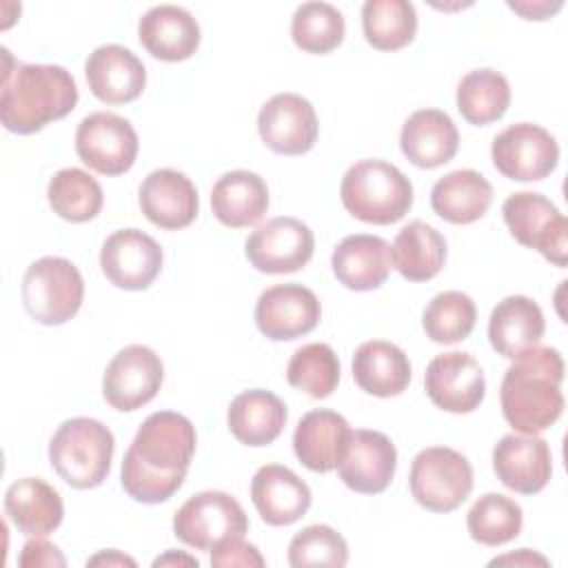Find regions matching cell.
Returning <instances> with one entry per match:
<instances>
[{
    "instance_id": "cell-1",
    "label": "cell",
    "mask_w": 568,
    "mask_h": 568,
    "mask_svg": "<svg viewBox=\"0 0 568 568\" xmlns=\"http://www.w3.org/2000/svg\"><path fill=\"white\" fill-rule=\"evenodd\" d=\"M195 444V428L184 415L151 413L122 459L120 481L126 495L142 504L171 499L184 484Z\"/></svg>"
},
{
    "instance_id": "cell-3",
    "label": "cell",
    "mask_w": 568,
    "mask_h": 568,
    "mask_svg": "<svg viewBox=\"0 0 568 568\" xmlns=\"http://www.w3.org/2000/svg\"><path fill=\"white\" fill-rule=\"evenodd\" d=\"M513 359L501 379V413L515 430L537 435L564 410V359L557 348L539 344Z\"/></svg>"
},
{
    "instance_id": "cell-5",
    "label": "cell",
    "mask_w": 568,
    "mask_h": 568,
    "mask_svg": "<svg viewBox=\"0 0 568 568\" xmlns=\"http://www.w3.org/2000/svg\"><path fill=\"white\" fill-rule=\"evenodd\" d=\"M113 433L98 419L73 417L58 426L49 442V462L69 486L87 490L100 486L113 459Z\"/></svg>"
},
{
    "instance_id": "cell-18",
    "label": "cell",
    "mask_w": 568,
    "mask_h": 568,
    "mask_svg": "<svg viewBox=\"0 0 568 568\" xmlns=\"http://www.w3.org/2000/svg\"><path fill=\"white\" fill-rule=\"evenodd\" d=\"M397 468V450L379 430H353L337 464L339 479L355 493L377 495L388 488Z\"/></svg>"
},
{
    "instance_id": "cell-28",
    "label": "cell",
    "mask_w": 568,
    "mask_h": 568,
    "mask_svg": "<svg viewBox=\"0 0 568 568\" xmlns=\"http://www.w3.org/2000/svg\"><path fill=\"white\" fill-rule=\"evenodd\" d=\"M546 331V320L537 302L526 295H508L490 313L488 339L490 346L504 357H517L519 353L539 344Z\"/></svg>"
},
{
    "instance_id": "cell-37",
    "label": "cell",
    "mask_w": 568,
    "mask_h": 568,
    "mask_svg": "<svg viewBox=\"0 0 568 568\" xmlns=\"http://www.w3.org/2000/svg\"><path fill=\"white\" fill-rule=\"evenodd\" d=\"M521 524L524 515L519 504L499 493L481 495L466 515L470 537L484 546H501L513 541L521 532Z\"/></svg>"
},
{
    "instance_id": "cell-22",
    "label": "cell",
    "mask_w": 568,
    "mask_h": 568,
    "mask_svg": "<svg viewBox=\"0 0 568 568\" xmlns=\"http://www.w3.org/2000/svg\"><path fill=\"white\" fill-rule=\"evenodd\" d=\"M251 499L268 526H288L311 508V488L286 466L266 464L251 479Z\"/></svg>"
},
{
    "instance_id": "cell-8",
    "label": "cell",
    "mask_w": 568,
    "mask_h": 568,
    "mask_svg": "<svg viewBox=\"0 0 568 568\" xmlns=\"http://www.w3.org/2000/svg\"><path fill=\"white\" fill-rule=\"evenodd\" d=\"M246 530L248 517L244 508L222 490H204L189 497L173 517V535L195 550H213L244 537Z\"/></svg>"
},
{
    "instance_id": "cell-36",
    "label": "cell",
    "mask_w": 568,
    "mask_h": 568,
    "mask_svg": "<svg viewBox=\"0 0 568 568\" xmlns=\"http://www.w3.org/2000/svg\"><path fill=\"white\" fill-rule=\"evenodd\" d=\"M47 197L55 215L67 222L93 220L104 202L100 182L82 169H60L47 186Z\"/></svg>"
},
{
    "instance_id": "cell-41",
    "label": "cell",
    "mask_w": 568,
    "mask_h": 568,
    "mask_svg": "<svg viewBox=\"0 0 568 568\" xmlns=\"http://www.w3.org/2000/svg\"><path fill=\"white\" fill-rule=\"evenodd\" d=\"M348 561L346 539L326 524L302 528L288 544V564L304 566H333L342 568Z\"/></svg>"
},
{
    "instance_id": "cell-27",
    "label": "cell",
    "mask_w": 568,
    "mask_h": 568,
    "mask_svg": "<svg viewBox=\"0 0 568 568\" xmlns=\"http://www.w3.org/2000/svg\"><path fill=\"white\" fill-rule=\"evenodd\" d=\"M4 513L20 532L44 537L62 524L64 506L60 493L44 479L22 477L7 488Z\"/></svg>"
},
{
    "instance_id": "cell-20",
    "label": "cell",
    "mask_w": 568,
    "mask_h": 568,
    "mask_svg": "<svg viewBox=\"0 0 568 568\" xmlns=\"http://www.w3.org/2000/svg\"><path fill=\"white\" fill-rule=\"evenodd\" d=\"M497 479L521 495L539 493L552 475L550 446L537 435H504L493 450Z\"/></svg>"
},
{
    "instance_id": "cell-10",
    "label": "cell",
    "mask_w": 568,
    "mask_h": 568,
    "mask_svg": "<svg viewBox=\"0 0 568 568\" xmlns=\"http://www.w3.org/2000/svg\"><path fill=\"white\" fill-rule=\"evenodd\" d=\"M495 169L515 182L548 178L559 162L557 140L539 124L517 122L495 135L490 146Z\"/></svg>"
},
{
    "instance_id": "cell-13",
    "label": "cell",
    "mask_w": 568,
    "mask_h": 568,
    "mask_svg": "<svg viewBox=\"0 0 568 568\" xmlns=\"http://www.w3.org/2000/svg\"><path fill=\"white\" fill-rule=\"evenodd\" d=\"M164 379L160 355L149 346L131 344L113 355L102 377V395L115 410L131 413L149 404Z\"/></svg>"
},
{
    "instance_id": "cell-24",
    "label": "cell",
    "mask_w": 568,
    "mask_h": 568,
    "mask_svg": "<svg viewBox=\"0 0 568 568\" xmlns=\"http://www.w3.org/2000/svg\"><path fill=\"white\" fill-rule=\"evenodd\" d=\"M348 422L328 408L308 410L295 426L293 450L297 459L313 473H331L337 468L351 439Z\"/></svg>"
},
{
    "instance_id": "cell-16",
    "label": "cell",
    "mask_w": 568,
    "mask_h": 568,
    "mask_svg": "<svg viewBox=\"0 0 568 568\" xmlns=\"http://www.w3.org/2000/svg\"><path fill=\"white\" fill-rule=\"evenodd\" d=\"M262 142L280 155L308 153L317 140V115L313 104L297 93H277L266 100L257 115Z\"/></svg>"
},
{
    "instance_id": "cell-6",
    "label": "cell",
    "mask_w": 568,
    "mask_h": 568,
    "mask_svg": "<svg viewBox=\"0 0 568 568\" xmlns=\"http://www.w3.org/2000/svg\"><path fill=\"white\" fill-rule=\"evenodd\" d=\"M20 297L24 311L38 324L60 326L80 311L84 280L71 260L47 255L27 268Z\"/></svg>"
},
{
    "instance_id": "cell-23",
    "label": "cell",
    "mask_w": 568,
    "mask_h": 568,
    "mask_svg": "<svg viewBox=\"0 0 568 568\" xmlns=\"http://www.w3.org/2000/svg\"><path fill=\"white\" fill-rule=\"evenodd\" d=\"M331 266L337 282L351 291L379 288L393 268L390 244L379 235H348L335 246Z\"/></svg>"
},
{
    "instance_id": "cell-33",
    "label": "cell",
    "mask_w": 568,
    "mask_h": 568,
    "mask_svg": "<svg viewBox=\"0 0 568 568\" xmlns=\"http://www.w3.org/2000/svg\"><path fill=\"white\" fill-rule=\"evenodd\" d=\"M393 266L410 282L433 280L446 262L444 235L422 220L408 222L390 246Z\"/></svg>"
},
{
    "instance_id": "cell-15",
    "label": "cell",
    "mask_w": 568,
    "mask_h": 568,
    "mask_svg": "<svg viewBox=\"0 0 568 568\" xmlns=\"http://www.w3.org/2000/svg\"><path fill=\"white\" fill-rule=\"evenodd\" d=\"M100 266L113 286L144 291L162 271V248L140 229H120L104 240Z\"/></svg>"
},
{
    "instance_id": "cell-47",
    "label": "cell",
    "mask_w": 568,
    "mask_h": 568,
    "mask_svg": "<svg viewBox=\"0 0 568 568\" xmlns=\"http://www.w3.org/2000/svg\"><path fill=\"white\" fill-rule=\"evenodd\" d=\"M173 564H186V566L197 568V559H193L189 555H180V552H166L153 561V566H173Z\"/></svg>"
},
{
    "instance_id": "cell-43",
    "label": "cell",
    "mask_w": 568,
    "mask_h": 568,
    "mask_svg": "<svg viewBox=\"0 0 568 568\" xmlns=\"http://www.w3.org/2000/svg\"><path fill=\"white\" fill-rule=\"evenodd\" d=\"M18 564L22 568H64L67 566V559L62 557V552L47 539L42 537H36V539H29L18 557Z\"/></svg>"
},
{
    "instance_id": "cell-21",
    "label": "cell",
    "mask_w": 568,
    "mask_h": 568,
    "mask_svg": "<svg viewBox=\"0 0 568 568\" xmlns=\"http://www.w3.org/2000/svg\"><path fill=\"white\" fill-rule=\"evenodd\" d=\"M91 93L106 104H126L146 87L142 60L122 44H102L89 53L84 64Z\"/></svg>"
},
{
    "instance_id": "cell-46",
    "label": "cell",
    "mask_w": 568,
    "mask_h": 568,
    "mask_svg": "<svg viewBox=\"0 0 568 568\" xmlns=\"http://www.w3.org/2000/svg\"><path fill=\"white\" fill-rule=\"evenodd\" d=\"M87 566H135V559L122 555L120 550H104V552H98L95 557L87 559Z\"/></svg>"
},
{
    "instance_id": "cell-45",
    "label": "cell",
    "mask_w": 568,
    "mask_h": 568,
    "mask_svg": "<svg viewBox=\"0 0 568 568\" xmlns=\"http://www.w3.org/2000/svg\"><path fill=\"white\" fill-rule=\"evenodd\" d=\"M548 566V559L528 550V548H521L517 552H510V555H504V557H495L490 561V566Z\"/></svg>"
},
{
    "instance_id": "cell-7",
    "label": "cell",
    "mask_w": 568,
    "mask_h": 568,
    "mask_svg": "<svg viewBox=\"0 0 568 568\" xmlns=\"http://www.w3.org/2000/svg\"><path fill=\"white\" fill-rule=\"evenodd\" d=\"M408 486L415 501L426 510L450 513L473 490V466L462 453L448 446H430L415 455Z\"/></svg>"
},
{
    "instance_id": "cell-39",
    "label": "cell",
    "mask_w": 568,
    "mask_h": 568,
    "mask_svg": "<svg viewBox=\"0 0 568 568\" xmlns=\"http://www.w3.org/2000/svg\"><path fill=\"white\" fill-rule=\"evenodd\" d=\"M475 302L462 291L437 293L424 308L422 326L426 337L437 344H455L470 335L475 328Z\"/></svg>"
},
{
    "instance_id": "cell-35",
    "label": "cell",
    "mask_w": 568,
    "mask_h": 568,
    "mask_svg": "<svg viewBox=\"0 0 568 568\" xmlns=\"http://www.w3.org/2000/svg\"><path fill=\"white\" fill-rule=\"evenodd\" d=\"M366 42L379 51H397L413 42L417 13L408 0H366L362 7Z\"/></svg>"
},
{
    "instance_id": "cell-38",
    "label": "cell",
    "mask_w": 568,
    "mask_h": 568,
    "mask_svg": "<svg viewBox=\"0 0 568 568\" xmlns=\"http://www.w3.org/2000/svg\"><path fill=\"white\" fill-rule=\"evenodd\" d=\"M286 379L293 388L304 390L313 399L328 397L339 382V359L324 342L300 346L286 366Z\"/></svg>"
},
{
    "instance_id": "cell-4",
    "label": "cell",
    "mask_w": 568,
    "mask_h": 568,
    "mask_svg": "<svg viewBox=\"0 0 568 568\" xmlns=\"http://www.w3.org/2000/svg\"><path fill=\"white\" fill-rule=\"evenodd\" d=\"M344 209L366 224L399 222L413 206L410 180L390 162L359 160L342 178Z\"/></svg>"
},
{
    "instance_id": "cell-42",
    "label": "cell",
    "mask_w": 568,
    "mask_h": 568,
    "mask_svg": "<svg viewBox=\"0 0 568 568\" xmlns=\"http://www.w3.org/2000/svg\"><path fill=\"white\" fill-rule=\"evenodd\" d=\"M266 561L260 555V550L253 544H246L244 537L231 539L217 548L211 550V566L217 568H262Z\"/></svg>"
},
{
    "instance_id": "cell-26",
    "label": "cell",
    "mask_w": 568,
    "mask_h": 568,
    "mask_svg": "<svg viewBox=\"0 0 568 568\" xmlns=\"http://www.w3.org/2000/svg\"><path fill=\"white\" fill-rule=\"evenodd\" d=\"M399 146L410 164L419 169H437L455 158L459 133L448 113L439 109H419L404 122Z\"/></svg>"
},
{
    "instance_id": "cell-31",
    "label": "cell",
    "mask_w": 568,
    "mask_h": 568,
    "mask_svg": "<svg viewBox=\"0 0 568 568\" xmlns=\"http://www.w3.org/2000/svg\"><path fill=\"white\" fill-rule=\"evenodd\" d=\"M353 379L368 395L395 397L410 382V362L393 342L371 339L353 355Z\"/></svg>"
},
{
    "instance_id": "cell-2",
    "label": "cell",
    "mask_w": 568,
    "mask_h": 568,
    "mask_svg": "<svg viewBox=\"0 0 568 568\" xmlns=\"http://www.w3.org/2000/svg\"><path fill=\"white\" fill-rule=\"evenodd\" d=\"M2 53L0 120L7 131L31 135L75 109L78 84L64 67L13 62L7 49Z\"/></svg>"
},
{
    "instance_id": "cell-40",
    "label": "cell",
    "mask_w": 568,
    "mask_h": 568,
    "mask_svg": "<svg viewBox=\"0 0 568 568\" xmlns=\"http://www.w3.org/2000/svg\"><path fill=\"white\" fill-rule=\"evenodd\" d=\"M344 16L328 2H304L291 20L293 42L306 53H328L344 40Z\"/></svg>"
},
{
    "instance_id": "cell-14",
    "label": "cell",
    "mask_w": 568,
    "mask_h": 568,
    "mask_svg": "<svg viewBox=\"0 0 568 568\" xmlns=\"http://www.w3.org/2000/svg\"><path fill=\"white\" fill-rule=\"evenodd\" d=\"M424 388L430 402L446 413H473L486 395V377L470 353L448 351L430 359Z\"/></svg>"
},
{
    "instance_id": "cell-34",
    "label": "cell",
    "mask_w": 568,
    "mask_h": 568,
    "mask_svg": "<svg viewBox=\"0 0 568 568\" xmlns=\"http://www.w3.org/2000/svg\"><path fill=\"white\" fill-rule=\"evenodd\" d=\"M510 104V84L495 69H475L457 84V109L466 122L486 126L499 120Z\"/></svg>"
},
{
    "instance_id": "cell-12",
    "label": "cell",
    "mask_w": 568,
    "mask_h": 568,
    "mask_svg": "<svg viewBox=\"0 0 568 568\" xmlns=\"http://www.w3.org/2000/svg\"><path fill=\"white\" fill-rule=\"evenodd\" d=\"M315 251L313 231L297 217L280 215L257 226L246 244L244 253L253 268L260 273H295L306 266Z\"/></svg>"
},
{
    "instance_id": "cell-25",
    "label": "cell",
    "mask_w": 568,
    "mask_h": 568,
    "mask_svg": "<svg viewBox=\"0 0 568 568\" xmlns=\"http://www.w3.org/2000/svg\"><path fill=\"white\" fill-rule=\"evenodd\" d=\"M138 38L153 58L180 62L197 51L200 24L178 4H158L140 18Z\"/></svg>"
},
{
    "instance_id": "cell-44",
    "label": "cell",
    "mask_w": 568,
    "mask_h": 568,
    "mask_svg": "<svg viewBox=\"0 0 568 568\" xmlns=\"http://www.w3.org/2000/svg\"><path fill=\"white\" fill-rule=\"evenodd\" d=\"M508 7L519 16H524L526 20H546L561 9V2L559 0L552 4L550 2H508Z\"/></svg>"
},
{
    "instance_id": "cell-29",
    "label": "cell",
    "mask_w": 568,
    "mask_h": 568,
    "mask_svg": "<svg viewBox=\"0 0 568 568\" xmlns=\"http://www.w3.org/2000/svg\"><path fill=\"white\" fill-rule=\"evenodd\" d=\"M288 413L284 402L264 388H251L240 393L226 413V424L231 435L246 446H266L275 442L284 426Z\"/></svg>"
},
{
    "instance_id": "cell-9",
    "label": "cell",
    "mask_w": 568,
    "mask_h": 568,
    "mask_svg": "<svg viewBox=\"0 0 568 568\" xmlns=\"http://www.w3.org/2000/svg\"><path fill=\"white\" fill-rule=\"evenodd\" d=\"M501 215L521 246L539 251L555 266H566L568 220L548 197L532 191L513 193L506 197Z\"/></svg>"
},
{
    "instance_id": "cell-30",
    "label": "cell",
    "mask_w": 568,
    "mask_h": 568,
    "mask_svg": "<svg viewBox=\"0 0 568 568\" xmlns=\"http://www.w3.org/2000/svg\"><path fill=\"white\" fill-rule=\"evenodd\" d=\"M211 209L224 226H253L268 209V186L253 171H229L213 184Z\"/></svg>"
},
{
    "instance_id": "cell-11",
    "label": "cell",
    "mask_w": 568,
    "mask_h": 568,
    "mask_svg": "<svg viewBox=\"0 0 568 568\" xmlns=\"http://www.w3.org/2000/svg\"><path fill=\"white\" fill-rule=\"evenodd\" d=\"M75 153L89 169L102 175H122L138 158V133L129 120L109 111H95L78 124Z\"/></svg>"
},
{
    "instance_id": "cell-32",
    "label": "cell",
    "mask_w": 568,
    "mask_h": 568,
    "mask_svg": "<svg viewBox=\"0 0 568 568\" xmlns=\"http://www.w3.org/2000/svg\"><path fill=\"white\" fill-rule=\"evenodd\" d=\"M493 202L490 182L473 171L457 169L439 178L430 191L433 211L450 224H470L486 215Z\"/></svg>"
},
{
    "instance_id": "cell-19",
    "label": "cell",
    "mask_w": 568,
    "mask_h": 568,
    "mask_svg": "<svg viewBox=\"0 0 568 568\" xmlns=\"http://www.w3.org/2000/svg\"><path fill=\"white\" fill-rule=\"evenodd\" d=\"M144 217L166 231L189 226L200 211L195 184L175 169H155L140 184L138 193Z\"/></svg>"
},
{
    "instance_id": "cell-17",
    "label": "cell",
    "mask_w": 568,
    "mask_h": 568,
    "mask_svg": "<svg viewBox=\"0 0 568 568\" xmlns=\"http://www.w3.org/2000/svg\"><path fill=\"white\" fill-rule=\"evenodd\" d=\"M322 315L317 295L302 284H275L260 293L255 324L273 342L297 339L311 333Z\"/></svg>"
}]
</instances>
